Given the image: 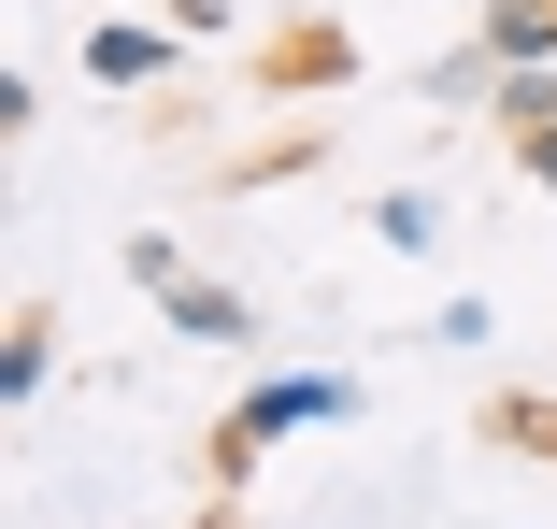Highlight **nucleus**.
Wrapping results in <instances>:
<instances>
[{
  "mask_svg": "<svg viewBox=\"0 0 557 529\" xmlns=\"http://www.w3.org/2000/svg\"><path fill=\"white\" fill-rule=\"evenodd\" d=\"M529 158H543V186H557V130H529Z\"/></svg>",
  "mask_w": 557,
  "mask_h": 529,
  "instance_id": "f03ea898",
  "label": "nucleus"
},
{
  "mask_svg": "<svg viewBox=\"0 0 557 529\" xmlns=\"http://www.w3.org/2000/svg\"><path fill=\"white\" fill-rule=\"evenodd\" d=\"M486 430L529 444V458H557V401H486Z\"/></svg>",
  "mask_w": 557,
  "mask_h": 529,
  "instance_id": "f257e3e1",
  "label": "nucleus"
},
{
  "mask_svg": "<svg viewBox=\"0 0 557 529\" xmlns=\"http://www.w3.org/2000/svg\"><path fill=\"white\" fill-rule=\"evenodd\" d=\"M200 529H230V515H200Z\"/></svg>",
  "mask_w": 557,
  "mask_h": 529,
  "instance_id": "7ed1b4c3",
  "label": "nucleus"
}]
</instances>
